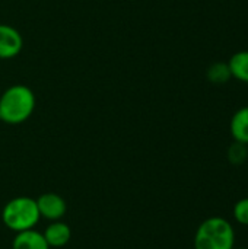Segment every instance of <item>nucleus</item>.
I'll return each instance as SVG.
<instances>
[{"label": "nucleus", "mask_w": 248, "mask_h": 249, "mask_svg": "<svg viewBox=\"0 0 248 249\" xmlns=\"http://www.w3.org/2000/svg\"><path fill=\"white\" fill-rule=\"evenodd\" d=\"M35 201H37L39 216L50 220V222L61 220V217L67 212V204H66L64 198L56 193L41 194L38 197V200H35Z\"/></svg>", "instance_id": "4"}, {"label": "nucleus", "mask_w": 248, "mask_h": 249, "mask_svg": "<svg viewBox=\"0 0 248 249\" xmlns=\"http://www.w3.org/2000/svg\"><path fill=\"white\" fill-rule=\"evenodd\" d=\"M37 105L35 93L25 85H13L0 96V121L18 125L29 120Z\"/></svg>", "instance_id": "1"}, {"label": "nucleus", "mask_w": 248, "mask_h": 249, "mask_svg": "<svg viewBox=\"0 0 248 249\" xmlns=\"http://www.w3.org/2000/svg\"><path fill=\"white\" fill-rule=\"evenodd\" d=\"M206 77L213 85H225L232 79V74H231L228 63L216 61L209 66V69L206 71Z\"/></svg>", "instance_id": "10"}, {"label": "nucleus", "mask_w": 248, "mask_h": 249, "mask_svg": "<svg viewBox=\"0 0 248 249\" xmlns=\"http://www.w3.org/2000/svg\"><path fill=\"white\" fill-rule=\"evenodd\" d=\"M193 247L194 249H234L235 229L225 217L212 216L199 225Z\"/></svg>", "instance_id": "2"}, {"label": "nucleus", "mask_w": 248, "mask_h": 249, "mask_svg": "<svg viewBox=\"0 0 248 249\" xmlns=\"http://www.w3.org/2000/svg\"><path fill=\"white\" fill-rule=\"evenodd\" d=\"M42 235L50 248H61L70 242L72 229L69 228L67 223L61 222V220H56L47 226V229L44 231Z\"/></svg>", "instance_id": "6"}, {"label": "nucleus", "mask_w": 248, "mask_h": 249, "mask_svg": "<svg viewBox=\"0 0 248 249\" xmlns=\"http://www.w3.org/2000/svg\"><path fill=\"white\" fill-rule=\"evenodd\" d=\"M12 249H50V247L45 242L42 233L29 229L16 233L12 242Z\"/></svg>", "instance_id": "7"}, {"label": "nucleus", "mask_w": 248, "mask_h": 249, "mask_svg": "<svg viewBox=\"0 0 248 249\" xmlns=\"http://www.w3.org/2000/svg\"><path fill=\"white\" fill-rule=\"evenodd\" d=\"M232 79L248 85V50L235 53L228 61Z\"/></svg>", "instance_id": "9"}, {"label": "nucleus", "mask_w": 248, "mask_h": 249, "mask_svg": "<svg viewBox=\"0 0 248 249\" xmlns=\"http://www.w3.org/2000/svg\"><path fill=\"white\" fill-rule=\"evenodd\" d=\"M41 216L37 201L31 197H16L7 201L1 210V220L4 226L13 232H23L34 229Z\"/></svg>", "instance_id": "3"}, {"label": "nucleus", "mask_w": 248, "mask_h": 249, "mask_svg": "<svg viewBox=\"0 0 248 249\" xmlns=\"http://www.w3.org/2000/svg\"><path fill=\"white\" fill-rule=\"evenodd\" d=\"M229 131L234 142L248 144V107L235 111L229 121Z\"/></svg>", "instance_id": "8"}, {"label": "nucleus", "mask_w": 248, "mask_h": 249, "mask_svg": "<svg viewBox=\"0 0 248 249\" xmlns=\"http://www.w3.org/2000/svg\"><path fill=\"white\" fill-rule=\"evenodd\" d=\"M234 249H248V248H246V247H241V248H234Z\"/></svg>", "instance_id": "13"}, {"label": "nucleus", "mask_w": 248, "mask_h": 249, "mask_svg": "<svg viewBox=\"0 0 248 249\" xmlns=\"http://www.w3.org/2000/svg\"><path fill=\"white\" fill-rule=\"evenodd\" d=\"M232 216H234V220H235L240 226H246V228H248V197L238 200V201L234 204Z\"/></svg>", "instance_id": "12"}, {"label": "nucleus", "mask_w": 248, "mask_h": 249, "mask_svg": "<svg viewBox=\"0 0 248 249\" xmlns=\"http://www.w3.org/2000/svg\"><path fill=\"white\" fill-rule=\"evenodd\" d=\"M23 47L20 32L6 23H0V60L15 58Z\"/></svg>", "instance_id": "5"}, {"label": "nucleus", "mask_w": 248, "mask_h": 249, "mask_svg": "<svg viewBox=\"0 0 248 249\" xmlns=\"http://www.w3.org/2000/svg\"><path fill=\"white\" fill-rule=\"evenodd\" d=\"M227 158H228V162L235 166L244 165L248 160V144L234 142L227 150Z\"/></svg>", "instance_id": "11"}]
</instances>
